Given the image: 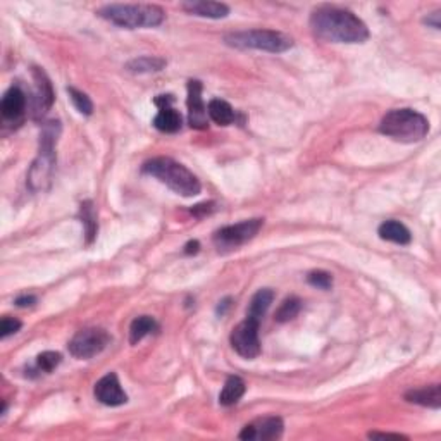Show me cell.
Segmentation results:
<instances>
[{
    "label": "cell",
    "mask_w": 441,
    "mask_h": 441,
    "mask_svg": "<svg viewBox=\"0 0 441 441\" xmlns=\"http://www.w3.org/2000/svg\"><path fill=\"white\" fill-rule=\"evenodd\" d=\"M159 107L157 116L154 117V126L162 133H178L183 126V117L176 109L173 107V97L159 95L154 100Z\"/></svg>",
    "instance_id": "obj_12"
},
{
    "label": "cell",
    "mask_w": 441,
    "mask_h": 441,
    "mask_svg": "<svg viewBox=\"0 0 441 441\" xmlns=\"http://www.w3.org/2000/svg\"><path fill=\"white\" fill-rule=\"evenodd\" d=\"M35 80V97H33V114L36 117L43 116L54 104V90L48 76L40 68H33Z\"/></svg>",
    "instance_id": "obj_14"
},
{
    "label": "cell",
    "mask_w": 441,
    "mask_h": 441,
    "mask_svg": "<svg viewBox=\"0 0 441 441\" xmlns=\"http://www.w3.org/2000/svg\"><path fill=\"white\" fill-rule=\"evenodd\" d=\"M26 93L19 87H11L4 93L2 104H0V112L6 121H19L24 116L26 110Z\"/></svg>",
    "instance_id": "obj_15"
},
{
    "label": "cell",
    "mask_w": 441,
    "mask_h": 441,
    "mask_svg": "<svg viewBox=\"0 0 441 441\" xmlns=\"http://www.w3.org/2000/svg\"><path fill=\"white\" fill-rule=\"evenodd\" d=\"M188 122L191 128L195 129H206L209 126V119H207V107L202 99V83L198 80L188 81Z\"/></svg>",
    "instance_id": "obj_11"
},
{
    "label": "cell",
    "mask_w": 441,
    "mask_h": 441,
    "mask_svg": "<svg viewBox=\"0 0 441 441\" xmlns=\"http://www.w3.org/2000/svg\"><path fill=\"white\" fill-rule=\"evenodd\" d=\"M272 300H275V292L269 288H262L252 297L250 305H248V314L247 317H252V319L262 321V317L265 316L269 307H271Z\"/></svg>",
    "instance_id": "obj_20"
},
{
    "label": "cell",
    "mask_w": 441,
    "mask_h": 441,
    "mask_svg": "<svg viewBox=\"0 0 441 441\" xmlns=\"http://www.w3.org/2000/svg\"><path fill=\"white\" fill-rule=\"evenodd\" d=\"M97 14L126 30L161 26L166 19L164 9L155 4H109L100 7Z\"/></svg>",
    "instance_id": "obj_4"
},
{
    "label": "cell",
    "mask_w": 441,
    "mask_h": 441,
    "mask_svg": "<svg viewBox=\"0 0 441 441\" xmlns=\"http://www.w3.org/2000/svg\"><path fill=\"white\" fill-rule=\"evenodd\" d=\"M378 235L381 240H386V242L397 245H408L412 242V235L410 231H408V228L395 219L385 220V223L379 226Z\"/></svg>",
    "instance_id": "obj_17"
},
{
    "label": "cell",
    "mask_w": 441,
    "mask_h": 441,
    "mask_svg": "<svg viewBox=\"0 0 441 441\" xmlns=\"http://www.w3.org/2000/svg\"><path fill=\"white\" fill-rule=\"evenodd\" d=\"M60 137V122L52 119L42 126L40 133V149L38 155L28 171V186L31 191H47L52 185L55 171V145Z\"/></svg>",
    "instance_id": "obj_2"
},
{
    "label": "cell",
    "mask_w": 441,
    "mask_h": 441,
    "mask_svg": "<svg viewBox=\"0 0 441 441\" xmlns=\"http://www.w3.org/2000/svg\"><path fill=\"white\" fill-rule=\"evenodd\" d=\"M440 11H436V12H432V14H430L427 16L426 19H424V23L426 24H430V26H432L435 28V30H440V26H441V23H440Z\"/></svg>",
    "instance_id": "obj_33"
},
{
    "label": "cell",
    "mask_w": 441,
    "mask_h": 441,
    "mask_svg": "<svg viewBox=\"0 0 441 441\" xmlns=\"http://www.w3.org/2000/svg\"><path fill=\"white\" fill-rule=\"evenodd\" d=\"M307 283L319 289H331V287H333V275L328 271H312L307 275Z\"/></svg>",
    "instance_id": "obj_28"
},
{
    "label": "cell",
    "mask_w": 441,
    "mask_h": 441,
    "mask_svg": "<svg viewBox=\"0 0 441 441\" xmlns=\"http://www.w3.org/2000/svg\"><path fill=\"white\" fill-rule=\"evenodd\" d=\"M18 307H33V305L36 304V297L35 295H23V297H18L14 302Z\"/></svg>",
    "instance_id": "obj_31"
},
{
    "label": "cell",
    "mask_w": 441,
    "mask_h": 441,
    "mask_svg": "<svg viewBox=\"0 0 441 441\" xmlns=\"http://www.w3.org/2000/svg\"><path fill=\"white\" fill-rule=\"evenodd\" d=\"M157 328L159 324L155 322L154 317L150 316L137 317V319L132 322V326H129V343H132V345H137V343H140L145 336H149L150 333L157 331Z\"/></svg>",
    "instance_id": "obj_24"
},
{
    "label": "cell",
    "mask_w": 441,
    "mask_h": 441,
    "mask_svg": "<svg viewBox=\"0 0 441 441\" xmlns=\"http://www.w3.org/2000/svg\"><path fill=\"white\" fill-rule=\"evenodd\" d=\"M369 438H395V440H408L407 436L398 435V432H369Z\"/></svg>",
    "instance_id": "obj_32"
},
{
    "label": "cell",
    "mask_w": 441,
    "mask_h": 441,
    "mask_svg": "<svg viewBox=\"0 0 441 441\" xmlns=\"http://www.w3.org/2000/svg\"><path fill=\"white\" fill-rule=\"evenodd\" d=\"M93 395L100 403L107 407H119L128 402V395L122 390L116 373H109L104 378H100L95 388H93Z\"/></svg>",
    "instance_id": "obj_10"
},
{
    "label": "cell",
    "mask_w": 441,
    "mask_h": 441,
    "mask_svg": "<svg viewBox=\"0 0 441 441\" xmlns=\"http://www.w3.org/2000/svg\"><path fill=\"white\" fill-rule=\"evenodd\" d=\"M200 248V243L197 242V240H193V242H188L186 247H185V254L186 255H191V254H197Z\"/></svg>",
    "instance_id": "obj_34"
},
{
    "label": "cell",
    "mask_w": 441,
    "mask_h": 441,
    "mask_svg": "<svg viewBox=\"0 0 441 441\" xmlns=\"http://www.w3.org/2000/svg\"><path fill=\"white\" fill-rule=\"evenodd\" d=\"M214 209H216L214 202H203V203H198V206H195L193 209H191V214H193L195 218H203V216L214 212Z\"/></svg>",
    "instance_id": "obj_30"
},
{
    "label": "cell",
    "mask_w": 441,
    "mask_h": 441,
    "mask_svg": "<svg viewBox=\"0 0 441 441\" xmlns=\"http://www.w3.org/2000/svg\"><path fill=\"white\" fill-rule=\"evenodd\" d=\"M285 424L281 418H265L257 420L254 424H248L243 427V431L240 432V438L242 440H280L283 436Z\"/></svg>",
    "instance_id": "obj_13"
},
{
    "label": "cell",
    "mask_w": 441,
    "mask_h": 441,
    "mask_svg": "<svg viewBox=\"0 0 441 441\" xmlns=\"http://www.w3.org/2000/svg\"><path fill=\"white\" fill-rule=\"evenodd\" d=\"M379 133L402 144H415L430 133V121L414 109H395L379 122Z\"/></svg>",
    "instance_id": "obj_5"
},
{
    "label": "cell",
    "mask_w": 441,
    "mask_h": 441,
    "mask_svg": "<svg viewBox=\"0 0 441 441\" xmlns=\"http://www.w3.org/2000/svg\"><path fill=\"white\" fill-rule=\"evenodd\" d=\"M142 171L149 176H154L161 183L173 190L174 193L181 195V197H195L202 191V185H200L198 178L183 166L181 162L174 161L171 157H155L147 161L142 166Z\"/></svg>",
    "instance_id": "obj_3"
},
{
    "label": "cell",
    "mask_w": 441,
    "mask_h": 441,
    "mask_svg": "<svg viewBox=\"0 0 441 441\" xmlns=\"http://www.w3.org/2000/svg\"><path fill=\"white\" fill-rule=\"evenodd\" d=\"M405 400L410 403H418V405L430 407V408H440L441 407V386L431 385L419 388V390H410L405 393Z\"/></svg>",
    "instance_id": "obj_18"
},
{
    "label": "cell",
    "mask_w": 441,
    "mask_h": 441,
    "mask_svg": "<svg viewBox=\"0 0 441 441\" xmlns=\"http://www.w3.org/2000/svg\"><path fill=\"white\" fill-rule=\"evenodd\" d=\"M207 114L216 124L219 126H230L235 122L236 116H235V110L226 100H220V99H212L207 105Z\"/></svg>",
    "instance_id": "obj_21"
},
{
    "label": "cell",
    "mask_w": 441,
    "mask_h": 441,
    "mask_svg": "<svg viewBox=\"0 0 441 441\" xmlns=\"http://www.w3.org/2000/svg\"><path fill=\"white\" fill-rule=\"evenodd\" d=\"M231 307V298H224L223 302H219L218 305V314H220V316H224L226 314V310Z\"/></svg>",
    "instance_id": "obj_35"
},
{
    "label": "cell",
    "mask_w": 441,
    "mask_h": 441,
    "mask_svg": "<svg viewBox=\"0 0 441 441\" xmlns=\"http://www.w3.org/2000/svg\"><path fill=\"white\" fill-rule=\"evenodd\" d=\"M245 391H247V385L242 378L238 376H230L224 383L223 390H220L219 395V403L223 407H231L235 403L240 402V398L243 397Z\"/></svg>",
    "instance_id": "obj_19"
},
{
    "label": "cell",
    "mask_w": 441,
    "mask_h": 441,
    "mask_svg": "<svg viewBox=\"0 0 441 441\" xmlns=\"http://www.w3.org/2000/svg\"><path fill=\"white\" fill-rule=\"evenodd\" d=\"M224 43L230 47L242 48V51H262L271 54H281L287 52L295 45L292 36L281 33L276 30H247L233 31L224 36Z\"/></svg>",
    "instance_id": "obj_6"
},
{
    "label": "cell",
    "mask_w": 441,
    "mask_h": 441,
    "mask_svg": "<svg viewBox=\"0 0 441 441\" xmlns=\"http://www.w3.org/2000/svg\"><path fill=\"white\" fill-rule=\"evenodd\" d=\"M80 218L85 226V238H87V245H92L93 240L97 238V231H99V223H97V211L92 200H85L80 206Z\"/></svg>",
    "instance_id": "obj_22"
},
{
    "label": "cell",
    "mask_w": 441,
    "mask_h": 441,
    "mask_svg": "<svg viewBox=\"0 0 441 441\" xmlns=\"http://www.w3.org/2000/svg\"><path fill=\"white\" fill-rule=\"evenodd\" d=\"M21 321L19 319H14V317H2V322H0V336H2V340H6V338H9L11 334H16L19 329H21Z\"/></svg>",
    "instance_id": "obj_29"
},
{
    "label": "cell",
    "mask_w": 441,
    "mask_h": 441,
    "mask_svg": "<svg viewBox=\"0 0 441 441\" xmlns=\"http://www.w3.org/2000/svg\"><path fill=\"white\" fill-rule=\"evenodd\" d=\"M166 60L162 57H155V55H144V57H137V59L129 60L126 64V69L129 73H134V75H147V73H159L166 68Z\"/></svg>",
    "instance_id": "obj_23"
},
{
    "label": "cell",
    "mask_w": 441,
    "mask_h": 441,
    "mask_svg": "<svg viewBox=\"0 0 441 441\" xmlns=\"http://www.w3.org/2000/svg\"><path fill=\"white\" fill-rule=\"evenodd\" d=\"M68 93H69V99H71L73 105H75L78 112L85 114V116H92L93 102L90 100V97L87 95V93L80 92V90H76L75 87H69Z\"/></svg>",
    "instance_id": "obj_26"
},
{
    "label": "cell",
    "mask_w": 441,
    "mask_h": 441,
    "mask_svg": "<svg viewBox=\"0 0 441 441\" xmlns=\"http://www.w3.org/2000/svg\"><path fill=\"white\" fill-rule=\"evenodd\" d=\"M259 324L260 321L252 319V317H247V319L240 322L235 329L231 331V346L240 357L252 358L259 357L260 354V340H259Z\"/></svg>",
    "instance_id": "obj_9"
},
{
    "label": "cell",
    "mask_w": 441,
    "mask_h": 441,
    "mask_svg": "<svg viewBox=\"0 0 441 441\" xmlns=\"http://www.w3.org/2000/svg\"><path fill=\"white\" fill-rule=\"evenodd\" d=\"M63 361V355L59 352H43L36 357V369L42 373H52Z\"/></svg>",
    "instance_id": "obj_27"
},
{
    "label": "cell",
    "mask_w": 441,
    "mask_h": 441,
    "mask_svg": "<svg viewBox=\"0 0 441 441\" xmlns=\"http://www.w3.org/2000/svg\"><path fill=\"white\" fill-rule=\"evenodd\" d=\"M110 343V336L105 329L102 328H85L73 336L69 341L68 349L69 354L80 361H88L95 355L102 354Z\"/></svg>",
    "instance_id": "obj_8"
},
{
    "label": "cell",
    "mask_w": 441,
    "mask_h": 441,
    "mask_svg": "<svg viewBox=\"0 0 441 441\" xmlns=\"http://www.w3.org/2000/svg\"><path fill=\"white\" fill-rule=\"evenodd\" d=\"M302 310V300L298 297H288L287 300H283V304L280 305V309L276 310L275 319L277 322H288L295 319L298 312Z\"/></svg>",
    "instance_id": "obj_25"
},
{
    "label": "cell",
    "mask_w": 441,
    "mask_h": 441,
    "mask_svg": "<svg viewBox=\"0 0 441 441\" xmlns=\"http://www.w3.org/2000/svg\"><path fill=\"white\" fill-rule=\"evenodd\" d=\"M310 30L317 38L333 43H364L369 30L352 11L321 6L310 14Z\"/></svg>",
    "instance_id": "obj_1"
},
{
    "label": "cell",
    "mask_w": 441,
    "mask_h": 441,
    "mask_svg": "<svg viewBox=\"0 0 441 441\" xmlns=\"http://www.w3.org/2000/svg\"><path fill=\"white\" fill-rule=\"evenodd\" d=\"M181 9L191 16L209 19H223L230 14V7H228L226 4L211 2V0H190V2H183Z\"/></svg>",
    "instance_id": "obj_16"
},
{
    "label": "cell",
    "mask_w": 441,
    "mask_h": 441,
    "mask_svg": "<svg viewBox=\"0 0 441 441\" xmlns=\"http://www.w3.org/2000/svg\"><path fill=\"white\" fill-rule=\"evenodd\" d=\"M262 226L264 219L260 218L247 219L238 224H230V226L220 228V230L214 233L212 240H214V245L216 248H218V252L226 254V252L236 250V248H240L242 245L254 240Z\"/></svg>",
    "instance_id": "obj_7"
}]
</instances>
